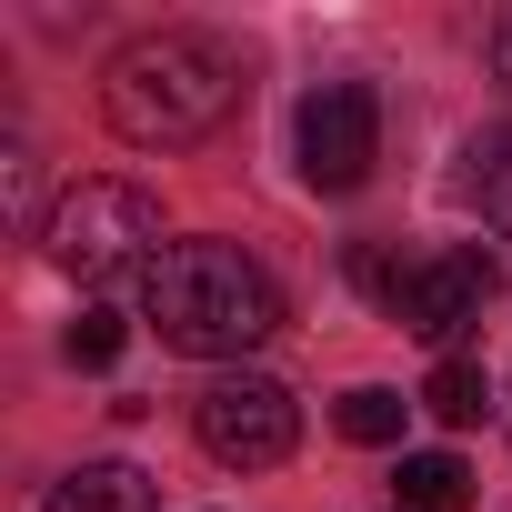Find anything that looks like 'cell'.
Segmentation results:
<instances>
[{
    "mask_svg": "<svg viewBox=\"0 0 512 512\" xmlns=\"http://www.w3.org/2000/svg\"><path fill=\"white\" fill-rule=\"evenodd\" d=\"M141 322L191 362H241L282 332V292L241 241H171L141 272Z\"/></svg>",
    "mask_w": 512,
    "mask_h": 512,
    "instance_id": "6da1fadb",
    "label": "cell"
},
{
    "mask_svg": "<svg viewBox=\"0 0 512 512\" xmlns=\"http://www.w3.org/2000/svg\"><path fill=\"white\" fill-rule=\"evenodd\" d=\"M231 101H241V61H231L211 31H141V41H121L111 71H101V111H111V131L141 141V151H191V141H211V131L231 121Z\"/></svg>",
    "mask_w": 512,
    "mask_h": 512,
    "instance_id": "7a4b0ae2",
    "label": "cell"
},
{
    "mask_svg": "<svg viewBox=\"0 0 512 512\" xmlns=\"http://www.w3.org/2000/svg\"><path fill=\"white\" fill-rule=\"evenodd\" d=\"M41 251H51L71 282H111V272H151L171 241H161V201L141 181H71L51 201Z\"/></svg>",
    "mask_w": 512,
    "mask_h": 512,
    "instance_id": "3957f363",
    "label": "cell"
},
{
    "mask_svg": "<svg viewBox=\"0 0 512 512\" xmlns=\"http://www.w3.org/2000/svg\"><path fill=\"white\" fill-rule=\"evenodd\" d=\"M191 432H201V452H211L221 472H272V462H292V442H302V402H292L272 372H221V382L191 402Z\"/></svg>",
    "mask_w": 512,
    "mask_h": 512,
    "instance_id": "277c9868",
    "label": "cell"
},
{
    "mask_svg": "<svg viewBox=\"0 0 512 512\" xmlns=\"http://www.w3.org/2000/svg\"><path fill=\"white\" fill-rule=\"evenodd\" d=\"M502 302V262L482 241H462V251H432V262H412L402 282H392V322L412 332V342H432L442 362H452V342L482 322Z\"/></svg>",
    "mask_w": 512,
    "mask_h": 512,
    "instance_id": "5b68a950",
    "label": "cell"
},
{
    "mask_svg": "<svg viewBox=\"0 0 512 512\" xmlns=\"http://www.w3.org/2000/svg\"><path fill=\"white\" fill-rule=\"evenodd\" d=\"M292 151H302L312 191H362L372 161H382V101H372V81H322L292 111Z\"/></svg>",
    "mask_w": 512,
    "mask_h": 512,
    "instance_id": "8992f818",
    "label": "cell"
},
{
    "mask_svg": "<svg viewBox=\"0 0 512 512\" xmlns=\"http://www.w3.org/2000/svg\"><path fill=\"white\" fill-rule=\"evenodd\" d=\"M452 201L482 221V231H512V121L472 131L462 161H452Z\"/></svg>",
    "mask_w": 512,
    "mask_h": 512,
    "instance_id": "52a82bcc",
    "label": "cell"
},
{
    "mask_svg": "<svg viewBox=\"0 0 512 512\" xmlns=\"http://www.w3.org/2000/svg\"><path fill=\"white\" fill-rule=\"evenodd\" d=\"M51 512H161V482L141 462H71L51 482Z\"/></svg>",
    "mask_w": 512,
    "mask_h": 512,
    "instance_id": "ba28073f",
    "label": "cell"
},
{
    "mask_svg": "<svg viewBox=\"0 0 512 512\" xmlns=\"http://www.w3.org/2000/svg\"><path fill=\"white\" fill-rule=\"evenodd\" d=\"M392 492H402V512H472V462L462 452H402Z\"/></svg>",
    "mask_w": 512,
    "mask_h": 512,
    "instance_id": "9c48e42d",
    "label": "cell"
},
{
    "mask_svg": "<svg viewBox=\"0 0 512 512\" xmlns=\"http://www.w3.org/2000/svg\"><path fill=\"white\" fill-rule=\"evenodd\" d=\"M422 412H432V422H452V432H472V422L492 412V382H482V362H462V352H452V362H432V382H422Z\"/></svg>",
    "mask_w": 512,
    "mask_h": 512,
    "instance_id": "30bf717a",
    "label": "cell"
},
{
    "mask_svg": "<svg viewBox=\"0 0 512 512\" xmlns=\"http://www.w3.org/2000/svg\"><path fill=\"white\" fill-rule=\"evenodd\" d=\"M332 422H342V442H372V452H382V442H402L412 402H402V392H382V382H362V392H342V412H332Z\"/></svg>",
    "mask_w": 512,
    "mask_h": 512,
    "instance_id": "8fae6325",
    "label": "cell"
},
{
    "mask_svg": "<svg viewBox=\"0 0 512 512\" xmlns=\"http://www.w3.org/2000/svg\"><path fill=\"white\" fill-rule=\"evenodd\" d=\"M0 181H11V221L41 241V231H51V211H41V151H31L21 131H11V151H0Z\"/></svg>",
    "mask_w": 512,
    "mask_h": 512,
    "instance_id": "7c38bea8",
    "label": "cell"
},
{
    "mask_svg": "<svg viewBox=\"0 0 512 512\" xmlns=\"http://www.w3.org/2000/svg\"><path fill=\"white\" fill-rule=\"evenodd\" d=\"M121 342H131V322H121V312H101V302L71 322V362H81V372H111V362H121Z\"/></svg>",
    "mask_w": 512,
    "mask_h": 512,
    "instance_id": "4fadbf2b",
    "label": "cell"
},
{
    "mask_svg": "<svg viewBox=\"0 0 512 512\" xmlns=\"http://www.w3.org/2000/svg\"><path fill=\"white\" fill-rule=\"evenodd\" d=\"M492 81H512V11L492 21Z\"/></svg>",
    "mask_w": 512,
    "mask_h": 512,
    "instance_id": "5bb4252c",
    "label": "cell"
},
{
    "mask_svg": "<svg viewBox=\"0 0 512 512\" xmlns=\"http://www.w3.org/2000/svg\"><path fill=\"white\" fill-rule=\"evenodd\" d=\"M502 422H512V392H502Z\"/></svg>",
    "mask_w": 512,
    "mask_h": 512,
    "instance_id": "9a60e30c",
    "label": "cell"
},
{
    "mask_svg": "<svg viewBox=\"0 0 512 512\" xmlns=\"http://www.w3.org/2000/svg\"><path fill=\"white\" fill-rule=\"evenodd\" d=\"M502 512H512V502H502Z\"/></svg>",
    "mask_w": 512,
    "mask_h": 512,
    "instance_id": "2e32d148",
    "label": "cell"
}]
</instances>
